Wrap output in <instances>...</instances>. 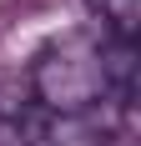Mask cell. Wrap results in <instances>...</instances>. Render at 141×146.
Instances as JSON below:
<instances>
[{
  "mask_svg": "<svg viewBox=\"0 0 141 146\" xmlns=\"http://www.w3.org/2000/svg\"><path fill=\"white\" fill-rule=\"evenodd\" d=\"M30 86H35V101L45 111H61V116H86V111L106 106L111 101L106 40H96V35H66L61 45L35 56Z\"/></svg>",
  "mask_w": 141,
  "mask_h": 146,
  "instance_id": "1",
  "label": "cell"
},
{
  "mask_svg": "<svg viewBox=\"0 0 141 146\" xmlns=\"http://www.w3.org/2000/svg\"><path fill=\"white\" fill-rule=\"evenodd\" d=\"M0 146H56V126L35 111H25V116L0 111Z\"/></svg>",
  "mask_w": 141,
  "mask_h": 146,
  "instance_id": "2",
  "label": "cell"
},
{
  "mask_svg": "<svg viewBox=\"0 0 141 146\" xmlns=\"http://www.w3.org/2000/svg\"><path fill=\"white\" fill-rule=\"evenodd\" d=\"M101 15H106L111 40L136 45V30H141V0H101Z\"/></svg>",
  "mask_w": 141,
  "mask_h": 146,
  "instance_id": "3",
  "label": "cell"
}]
</instances>
